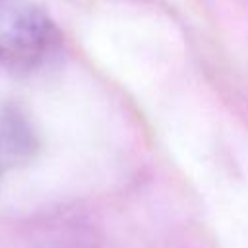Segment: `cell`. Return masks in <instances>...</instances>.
Segmentation results:
<instances>
[{"label": "cell", "instance_id": "obj_1", "mask_svg": "<svg viewBox=\"0 0 248 248\" xmlns=\"http://www.w3.org/2000/svg\"><path fill=\"white\" fill-rule=\"evenodd\" d=\"M58 31L31 0H0V62L14 70L39 66L56 46Z\"/></svg>", "mask_w": 248, "mask_h": 248}, {"label": "cell", "instance_id": "obj_2", "mask_svg": "<svg viewBox=\"0 0 248 248\" xmlns=\"http://www.w3.org/2000/svg\"><path fill=\"white\" fill-rule=\"evenodd\" d=\"M35 149L37 136L27 116L14 107H6L0 112V178L29 161Z\"/></svg>", "mask_w": 248, "mask_h": 248}]
</instances>
